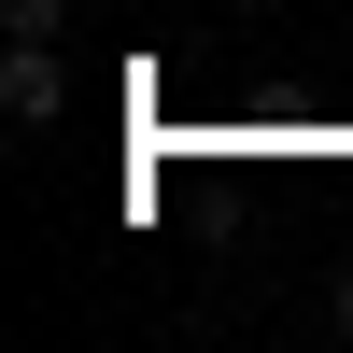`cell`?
Returning <instances> with one entry per match:
<instances>
[{
	"instance_id": "2",
	"label": "cell",
	"mask_w": 353,
	"mask_h": 353,
	"mask_svg": "<svg viewBox=\"0 0 353 353\" xmlns=\"http://www.w3.org/2000/svg\"><path fill=\"white\" fill-rule=\"evenodd\" d=\"M325 325H339V339H353V269H339V297H325Z\"/></svg>"
},
{
	"instance_id": "1",
	"label": "cell",
	"mask_w": 353,
	"mask_h": 353,
	"mask_svg": "<svg viewBox=\"0 0 353 353\" xmlns=\"http://www.w3.org/2000/svg\"><path fill=\"white\" fill-rule=\"evenodd\" d=\"M0 113H14V128H57V113H71V71H57V28H14V57H0Z\"/></svg>"
}]
</instances>
